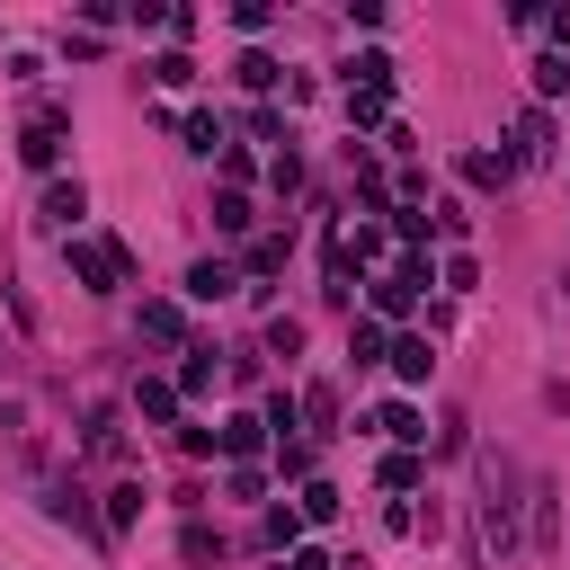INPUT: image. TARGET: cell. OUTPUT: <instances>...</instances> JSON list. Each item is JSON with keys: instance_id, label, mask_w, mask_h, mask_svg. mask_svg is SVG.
<instances>
[{"instance_id": "1", "label": "cell", "mask_w": 570, "mask_h": 570, "mask_svg": "<svg viewBox=\"0 0 570 570\" xmlns=\"http://www.w3.org/2000/svg\"><path fill=\"white\" fill-rule=\"evenodd\" d=\"M428 285H436V267H428V249H410V258H392V267L365 285V303H374V321H410Z\"/></svg>"}, {"instance_id": "2", "label": "cell", "mask_w": 570, "mask_h": 570, "mask_svg": "<svg viewBox=\"0 0 570 570\" xmlns=\"http://www.w3.org/2000/svg\"><path fill=\"white\" fill-rule=\"evenodd\" d=\"M62 258H71V276H80V294H116V285L134 276V249H125V240H89V232H71Z\"/></svg>"}, {"instance_id": "3", "label": "cell", "mask_w": 570, "mask_h": 570, "mask_svg": "<svg viewBox=\"0 0 570 570\" xmlns=\"http://www.w3.org/2000/svg\"><path fill=\"white\" fill-rule=\"evenodd\" d=\"M18 160H27V169H53V160H62V107L27 116V134H18Z\"/></svg>"}, {"instance_id": "4", "label": "cell", "mask_w": 570, "mask_h": 570, "mask_svg": "<svg viewBox=\"0 0 570 570\" xmlns=\"http://www.w3.org/2000/svg\"><path fill=\"white\" fill-rule=\"evenodd\" d=\"M223 294H240V267L232 258H196L187 267V303H223Z\"/></svg>"}, {"instance_id": "5", "label": "cell", "mask_w": 570, "mask_h": 570, "mask_svg": "<svg viewBox=\"0 0 570 570\" xmlns=\"http://www.w3.org/2000/svg\"><path fill=\"white\" fill-rule=\"evenodd\" d=\"M365 428H374V436H392V445H401V454H410V445H428V419H419V410H410V401H383V410H374V419H365Z\"/></svg>"}, {"instance_id": "6", "label": "cell", "mask_w": 570, "mask_h": 570, "mask_svg": "<svg viewBox=\"0 0 570 570\" xmlns=\"http://www.w3.org/2000/svg\"><path fill=\"white\" fill-rule=\"evenodd\" d=\"M508 160L525 169V160H552V125H543V107H525L517 116V134H508Z\"/></svg>"}, {"instance_id": "7", "label": "cell", "mask_w": 570, "mask_h": 570, "mask_svg": "<svg viewBox=\"0 0 570 570\" xmlns=\"http://www.w3.org/2000/svg\"><path fill=\"white\" fill-rule=\"evenodd\" d=\"M36 214H45V223H53V232H71V223H80V214H89V187H80V178H53V187H45V205H36Z\"/></svg>"}, {"instance_id": "8", "label": "cell", "mask_w": 570, "mask_h": 570, "mask_svg": "<svg viewBox=\"0 0 570 570\" xmlns=\"http://www.w3.org/2000/svg\"><path fill=\"white\" fill-rule=\"evenodd\" d=\"M383 365H392V374H401V383H428V365H436V347H428V338H419V330H401V338H392V347H383Z\"/></svg>"}, {"instance_id": "9", "label": "cell", "mask_w": 570, "mask_h": 570, "mask_svg": "<svg viewBox=\"0 0 570 570\" xmlns=\"http://www.w3.org/2000/svg\"><path fill=\"white\" fill-rule=\"evenodd\" d=\"M214 445H223V454H232V463H249V454H258V445H267V428H258V419H249V410H232V419H223V428H214Z\"/></svg>"}, {"instance_id": "10", "label": "cell", "mask_w": 570, "mask_h": 570, "mask_svg": "<svg viewBox=\"0 0 570 570\" xmlns=\"http://www.w3.org/2000/svg\"><path fill=\"white\" fill-rule=\"evenodd\" d=\"M347 134H392V98H374V89H347Z\"/></svg>"}, {"instance_id": "11", "label": "cell", "mask_w": 570, "mask_h": 570, "mask_svg": "<svg viewBox=\"0 0 570 570\" xmlns=\"http://www.w3.org/2000/svg\"><path fill=\"white\" fill-rule=\"evenodd\" d=\"M142 338H160V347H187V312L151 294V303H142Z\"/></svg>"}, {"instance_id": "12", "label": "cell", "mask_w": 570, "mask_h": 570, "mask_svg": "<svg viewBox=\"0 0 570 570\" xmlns=\"http://www.w3.org/2000/svg\"><path fill=\"white\" fill-rule=\"evenodd\" d=\"M134 410H142L151 428H169V419H178V383H160V374H142V383H134Z\"/></svg>"}, {"instance_id": "13", "label": "cell", "mask_w": 570, "mask_h": 570, "mask_svg": "<svg viewBox=\"0 0 570 570\" xmlns=\"http://www.w3.org/2000/svg\"><path fill=\"white\" fill-rule=\"evenodd\" d=\"M463 178H472V187H508L517 160H508V151H463Z\"/></svg>"}, {"instance_id": "14", "label": "cell", "mask_w": 570, "mask_h": 570, "mask_svg": "<svg viewBox=\"0 0 570 570\" xmlns=\"http://www.w3.org/2000/svg\"><path fill=\"white\" fill-rule=\"evenodd\" d=\"M383 347H392V338H383V321H374V312H365V321H347V356H356V365H383Z\"/></svg>"}, {"instance_id": "15", "label": "cell", "mask_w": 570, "mask_h": 570, "mask_svg": "<svg viewBox=\"0 0 570 570\" xmlns=\"http://www.w3.org/2000/svg\"><path fill=\"white\" fill-rule=\"evenodd\" d=\"M134 517H142V481H116V490H107V517H98V525H107V534H125Z\"/></svg>"}, {"instance_id": "16", "label": "cell", "mask_w": 570, "mask_h": 570, "mask_svg": "<svg viewBox=\"0 0 570 570\" xmlns=\"http://www.w3.org/2000/svg\"><path fill=\"white\" fill-rule=\"evenodd\" d=\"M294 517H303V525H330V517H338V490H330V481H303V490H294Z\"/></svg>"}, {"instance_id": "17", "label": "cell", "mask_w": 570, "mask_h": 570, "mask_svg": "<svg viewBox=\"0 0 570 570\" xmlns=\"http://www.w3.org/2000/svg\"><path fill=\"white\" fill-rule=\"evenodd\" d=\"M178 356H187V365H178V401H187V392L214 383V347H178Z\"/></svg>"}, {"instance_id": "18", "label": "cell", "mask_w": 570, "mask_h": 570, "mask_svg": "<svg viewBox=\"0 0 570 570\" xmlns=\"http://www.w3.org/2000/svg\"><path fill=\"white\" fill-rule=\"evenodd\" d=\"M258 534H267L276 552H294V543H303V517H294V508H267V517H258Z\"/></svg>"}, {"instance_id": "19", "label": "cell", "mask_w": 570, "mask_h": 570, "mask_svg": "<svg viewBox=\"0 0 570 570\" xmlns=\"http://www.w3.org/2000/svg\"><path fill=\"white\" fill-rule=\"evenodd\" d=\"M561 89H570V53H543L534 62V98H561Z\"/></svg>"}, {"instance_id": "20", "label": "cell", "mask_w": 570, "mask_h": 570, "mask_svg": "<svg viewBox=\"0 0 570 570\" xmlns=\"http://www.w3.org/2000/svg\"><path fill=\"white\" fill-rule=\"evenodd\" d=\"M89 454H125V428H116V410H89Z\"/></svg>"}, {"instance_id": "21", "label": "cell", "mask_w": 570, "mask_h": 570, "mask_svg": "<svg viewBox=\"0 0 570 570\" xmlns=\"http://www.w3.org/2000/svg\"><path fill=\"white\" fill-rule=\"evenodd\" d=\"M419 472H428L419 454H383V490H392V499H401V490H419Z\"/></svg>"}, {"instance_id": "22", "label": "cell", "mask_w": 570, "mask_h": 570, "mask_svg": "<svg viewBox=\"0 0 570 570\" xmlns=\"http://www.w3.org/2000/svg\"><path fill=\"white\" fill-rule=\"evenodd\" d=\"M151 80H160V89H187V80H196V62H187V53H178V45H169V53H160V62H151Z\"/></svg>"}, {"instance_id": "23", "label": "cell", "mask_w": 570, "mask_h": 570, "mask_svg": "<svg viewBox=\"0 0 570 570\" xmlns=\"http://www.w3.org/2000/svg\"><path fill=\"white\" fill-rule=\"evenodd\" d=\"M232 71H240V89H276V80H285V71H276V62H267V53H240V62H232Z\"/></svg>"}, {"instance_id": "24", "label": "cell", "mask_w": 570, "mask_h": 570, "mask_svg": "<svg viewBox=\"0 0 570 570\" xmlns=\"http://www.w3.org/2000/svg\"><path fill=\"white\" fill-rule=\"evenodd\" d=\"M187 151H223V116L196 107V116H187Z\"/></svg>"}, {"instance_id": "25", "label": "cell", "mask_w": 570, "mask_h": 570, "mask_svg": "<svg viewBox=\"0 0 570 570\" xmlns=\"http://www.w3.org/2000/svg\"><path fill=\"white\" fill-rule=\"evenodd\" d=\"M267 178H276V196H294V187H303V151H294V142H285V151H276V160H267Z\"/></svg>"}, {"instance_id": "26", "label": "cell", "mask_w": 570, "mask_h": 570, "mask_svg": "<svg viewBox=\"0 0 570 570\" xmlns=\"http://www.w3.org/2000/svg\"><path fill=\"white\" fill-rule=\"evenodd\" d=\"M285 267V232H267V240H249V276H276Z\"/></svg>"}, {"instance_id": "27", "label": "cell", "mask_w": 570, "mask_h": 570, "mask_svg": "<svg viewBox=\"0 0 570 570\" xmlns=\"http://www.w3.org/2000/svg\"><path fill=\"white\" fill-rule=\"evenodd\" d=\"M214 232H249V196H232V187H223V205H214Z\"/></svg>"}, {"instance_id": "28", "label": "cell", "mask_w": 570, "mask_h": 570, "mask_svg": "<svg viewBox=\"0 0 570 570\" xmlns=\"http://www.w3.org/2000/svg\"><path fill=\"white\" fill-rule=\"evenodd\" d=\"M267 347H276V356H294V347H303V321H294V312H276V321H267Z\"/></svg>"}, {"instance_id": "29", "label": "cell", "mask_w": 570, "mask_h": 570, "mask_svg": "<svg viewBox=\"0 0 570 570\" xmlns=\"http://www.w3.org/2000/svg\"><path fill=\"white\" fill-rule=\"evenodd\" d=\"M303 419H321V428H338V392H330V383H312V392H303Z\"/></svg>"}, {"instance_id": "30", "label": "cell", "mask_w": 570, "mask_h": 570, "mask_svg": "<svg viewBox=\"0 0 570 570\" xmlns=\"http://www.w3.org/2000/svg\"><path fill=\"white\" fill-rule=\"evenodd\" d=\"M276 472H294V481H312V445H303V436H285V445H276Z\"/></svg>"}, {"instance_id": "31", "label": "cell", "mask_w": 570, "mask_h": 570, "mask_svg": "<svg viewBox=\"0 0 570 570\" xmlns=\"http://www.w3.org/2000/svg\"><path fill=\"white\" fill-rule=\"evenodd\" d=\"M436 276H445V285H454V294H472V285H481V267H472V258H463V249H454V258H445V267H436Z\"/></svg>"}, {"instance_id": "32", "label": "cell", "mask_w": 570, "mask_h": 570, "mask_svg": "<svg viewBox=\"0 0 570 570\" xmlns=\"http://www.w3.org/2000/svg\"><path fill=\"white\" fill-rule=\"evenodd\" d=\"M223 490H232V499H258V490H267V472H258V463H232V481H223Z\"/></svg>"}, {"instance_id": "33", "label": "cell", "mask_w": 570, "mask_h": 570, "mask_svg": "<svg viewBox=\"0 0 570 570\" xmlns=\"http://www.w3.org/2000/svg\"><path fill=\"white\" fill-rule=\"evenodd\" d=\"M285 570H338V561H330L321 543H294V552H285Z\"/></svg>"}, {"instance_id": "34", "label": "cell", "mask_w": 570, "mask_h": 570, "mask_svg": "<svg viewBox=\"0 0 570 570\" xmlns=\"http://www.w3.org/2000/svg\"><path fill=\"white\" fill-rule=\"evenodd\" d=\"M543 27H552V45H561V53H570V9H552V18H543Z\"/></svg>"}]
</instances>
